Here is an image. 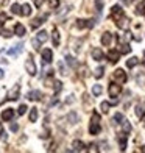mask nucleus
Masks as SVG:
<instances>
[{
  "label": "nucleus",
  "mask_w": 145,
  "mask_h": 153,
  "mask_svg": "<svg viewBox=\"0 0 145 153\" xmlns=\"http://www.w3.org/2000/svg\"><path fill=\"white\" fill-rule=\"evenodd\" d=\"M19 94H20V86L19 85H14L13 89L8 92V100H17L19 99Z\"/></svg>",
  "instance_id": "obj_4"
},
{
  "label": "nucleus",
  "mask_w": 145,
  "mask_h": 153,
  "mask_svg": "<svg viewBox=\"0 0 145 153\" xmlns=\"http://www.w3.org/2000/svg\"><path fill=\"white\" fill-rule=\"evenodd\" d=\"M45 19H47L45 14H44V16H41V17H38V19H34L33 22H31V27H33V28H38V27H41V25L44 24V20H45Z\"/></svg>",
  "instance_id": "obj_16"
},
{
  "label": "nucleus",
  "mask_w": 145,
  "mask_h": 153,
  "mask_svg": "<svg viewBox=\"0 0 145 153\" xmlns=\"http://www.w3.org/2000/svg\"><path fill=\"white\" fill-rule=\"evenodd\" d=\"M103 56H105V55H103V52L100 50V48H94V50H92V58L95 61H101Z\"/></svg>",
  "instance_id": "obj_17"
},
{
  "label": "nucleus",
  "mask_w": 145,
  "mask_h": 153,
  "mask_svg": "<svg viewBox=\"0 0 145 153\" xmlns=\"http://www.w3.org/2000/svg\"><path fill=\"white\" fill-rule=\"evenodd\" d=\"M22 48H24V44H17L14 48H10V50H8V55H10V56H16L17 53L22 52Z\"/></svg>",
  "instance_id": "obj_14"
},
{
  "label": "nucleus",
  "mask_w": 145,
  "mask_h": 153,
  "mask_svg": "<svg viewBox=\"0 0 145 153\" xmlns=\"http://www.w3.org/2000/svg\"><path fill=\"white\" fill-rule=\"evenodd\" d=\"M52 86H53V89H55V94H58L61 89H63V83H61V81H53Z\"/></svg>",
  "instance_id": "obj_28"
},
{
  "label": "nucleus",
  "mask_w": 145,
  "mask_h": 153,
  "mask_svg": "<svg viewBox=\"0 0 145 153\" xmlns=\"http://www.w3.org/2000/svg\"><path fill=\"white\" fill-rule=\"evenodd\" d=\"M101 92H103V88H101L100 85H94V88H92V94H94L95 97H98Z\"/></svg>",
  "instance_id": "obj_27"
},
{
  "label": "nucleus",
  "mask_w": 145,
  "mask_h": 153,
  "mask_svg": "<svg viewBox=\"0 0 145 153\" xmlns=\"http://www.w3.org/2000/svg\"><path fill=\"white\" fill-rule=\"evenodd\" d=\"M3 133V127H2V123H0V134Z\"/></svg>",
  "instance_id": "obj_46"
},
{
  "label": "nucleus",
  "mask_w": 145,
  "mask_h": 153,
  "mask_svg": "<svg viewBox=\"0 0 145 153\" xmlns=\"http://www.w3.org/2000/svg\"><path fill=\"white\" fill-rule=\"evenodd\" d=\"M120 92H122V88H120L119 83H111V85H109V95L111 97H117Z\"/></svg>",
  "instance_id": "obj_3"
},
{
  "label": "nucleus",
  "mask_w": 145,
  "mask_h": 153,
  "mask_svg": "<svg viewBox=\"0 0 145 153\" xmlns=\"http://www.w3.org/2000/svg\"><path fill=\"white\" fill-rule=\"evenodd\" d=\"M111 42H112V34L109 33V31L103 33V36H101V44L108 47V45H111Z\"/></svg>",
  "instance_id": "obj_10"
},
{
  "label": "nucleus",
  "mask_w": 145,
  "mask_h": 153,
  "mask_svg": "<svg viewBox=\"0 0 145 153\" xmlns=\"http://www.w3.org/2000/svg\"><path fill=\"white\" fill-rule=\"evenodd\" d=\"M111 16H112V19H114V20H117L119 17H122V16H123V10L120 8L119 5H114V6H112V10H111Z\"/></svg>",
  "instance_id": "obj_8"
},
{
  "label": "nucleus",
  "mask_w": 145,
  "mask_h": 153,
  "mask_svg": "<svg viewBox=\"0 0 145 153\" xmlns=\"http://www.w3.org/2000/svg\"><path fill=\"white\" fill-rule=\"evenodd\" d=\"M108 58H109V61H111V62H117V61H119V58H120V52L111 50V52L108 53Z\"/></svg>",
  "instance_id": "obj_15"
},
{
  "label": "nucleus",
  "mask_w": 145,
  "mask_h": 153,
  "mask_svg": "<svg viewBox=\"0 0 145 153\" xmlns=\"http://www.w3.org/2000/svg\"><path fill=\"white\" fill-rule=\"evenodd\" d=\"M100 108H101L103 113H108V111H109V103H108V102H101Z\"/></svg>",
  "instance_id": "obj_33"
},
{
  "label": "nucleus",
  "mask_w": 145,
  "mask_h": 153,
  "mask_svg": "<svg viewBox=\"0 0 145 153\" xmlns=\"http://www.w3.org/2000/svg\"><path fill=\"white\" fill-rule=\"evenodd\" d=\"M144 55H145V50H144Z\"/></svg>",
  "instance_id": "obj_47"
},
{
  "label": "nucleus",
  "mask_w": 145,
  "mask_h": 153,
  "mask_svg": "<svg viewBox=\"0 0 145 153\" xmlns=\"http://www.w3.org/2000/svg\"><path fill=\"white\" fill-rule=\"evenodd\" d=\"M48 3H50V6L55 10V8H56V6L59 5V0H48Z\"/></svg>",
  "instance_id": "obj_37"
},
{
  "label": "nucleus",
  "mask_w": 145,
  "mask_h": 153,
  "mask_svg": "<svg viewBox=\"0 0 145 153\" xmlns=\"http://www.w3.org/2000/svg\"><path fill=\"white\" fill-rule=\"evenodd\" d=\"M97 10L101 11V2H98V0H97Z\"/></svg>",
  "instance_id": "obj_43"
},
{
  "label": "nucleus",
  "mask_w": 145,
  "mask_h": 153,
  "mask_svg": "<svg viewBox=\"0 0 145 153\" xmlns=\"http://www.w3.org/2000/svg\"><path fill=\"white\" fill-rule=\"evenodd\" d=\"M33 3L36 5V8H41V6H42V3H44V0H33Z\"/></svg>",
  "instance_id": "obj_39"
},
{
  "label": "nucleus",
  "mask_w": 145,
  "mask_h": 153,
  "mask_svg": "<svg viewBox=\"0 0 145 153\" xmlns=\"http://www.w3.org/2000/svg\"><path fill=\"white\" fill-rule=\"evenodd\" d=\"M115 24H117V27L119 28H122V30H128V27H129V20L125 17V14H123L122 17H119L115 20Z\"/></svg>",
  "instance_id": "obj_6"
},
{
  "label": "nucleus",
  "mask_w": 145,
  "mask_h": 153,
  "mask_svg": "<svg viewBox=\"0 0 145 153\" xmlns=\"http://www.w3.org/2000/svg\"><path fill=\"white\" fill-rule=\"evenodd\" d=\"M17 128H19V127H17L16 123H13V125H11V130H13V131H17Z\"/></svg>",
  "instance_id": "obj_44"
},
{
  "label": "nucleus",
  "mask_w": 145,
  "mask_h": 153,
  "mask_svg": "<svg viewBox=\"0 0 145 153\" xmlns=\"http://www.w3.org/2000/svg\"><path fill=\"white\" fill-rule=\"evenodd\" d=\"M119 52L120 53H129L131 52V47H129V44H127V42H119Z\"/></svg>",
  "instance_id": "obj_19"
},
{
  "label": "nucleus",
  "mask_w": 145,
  "mask_h": 153,
  "mask_svg": "<svg viewBox=\"0 0 145 153\" xmlns=\"http://www.w3.org/2000/svg\"><path fill=\"white\" fill-rule=\"evenodd\" d=\"M139 64V58H136V56H133V58H129L128 61H127V67H134V66H137Z\"/></svg>",
  "instance_id": "obj_24"
},
{
  "label": "nucleus",
  "mask_w": 145,
  "mask_h": 153,
  "mask_svg": "<svg viewBox=\"0 0 145 153\" xmlns=\"http://www.w3.org/2000/svg\"><path fill=\"white\" fill-rule=\"evenodd\" d=\"M52 39H53V45H59V33L56 28L52 31Z\"/></svg>",
  "instance_id": "obj_22"
},
{
  "label": "nucleus",
  "mask_w": 145,
  "mask_h": 153,
  "mask_svg": "<svg viewBox=\"0 0 145 153\" xmlns=\"http://www.w3.org/2000/svg\"><path fill=\"white\" fill-rule=\"evenodd\" d=\"M2 34H3L5 38H10L11 36V31L10 30H2Z\"/></svg>",
  "instance_id": "obj_41"
},
{
  "label": "nucleus",
  "mask_w": 145,
  "mask_h": 153,
  "mask_svg": "<svg viewBox=\"0 0 145 153\" xmlns=\"http://www.w3.org/2000/svg\"><path fill=\"white\" fill-rule=\"evenodd\" d=\"M136 14H145V2H141L136 6Z\"/></svg>",
  "instance_id": "obj_26"
},
{
  "label": "nucleus",
  "mask_w": 145,
  "mask_h": 153,
  "mask_svg": "<svg viewBox=\"0 0 145 153\" xmlns=\"http://www.w3.org/2000/svg\"><path fill=\"white\" fill-rule=\"evenodd\" d=\"M27 109H28V108H27V105H25V103H22V105L19 106V114H20V116L25 114V113H27Z\"/></svg>",
  "instance_id": "obj_36"
},
{
  "label": "nucleus",
  "mask_w": 145,
  "mask_h": 153,
  "mask_svg": "<svg viewBox=\"0 0 145 153\" xmlns=\"http://www.w3.org/2000/svg\"><path fill=\"white\" fill-rule=\"evenodd\" d=\"M3 76H5V74H3V71H2V69H0V80H2Z\"/></svg>",
  "instance_id": "obj_45"
},
{
  "label": "nucleus",
  "mask_w": 145,
  "mask_h": 153,
  "mask_svg": "<svg viewBox=\"0 0 145 153\" xmlns=\"http://www.w3.org/2000/svg\"><path fill=\"white\" fill-rule=\"evenodd\" d=\"M114 80L119 83V85H123V83L128 80L127 72H123V69H117V71L114 72Z\"/></svg>",
  "instance_id": "obj_2"
},
{
  "label": "nucleus",
  "mask_w": 145,
  "mask_h": 153,
  "mask_svg": "<svg viewBox=\"0 0 145 153\" xmlns=\"http://www.w3.org/2000/svg\"><path fill=\"white\" fill-rule=\"evenodd\" d=\"M95 24H94V20H84V19H78L77 20V27L78 28H92Z\"/></svg>",
  "instance_id": "obj_5"
},
{
  "label": "nucleus",
  "mask_w": 145,
  "mask_h": 153,
  "mask_svg": "<svg viewBox=\"0 0 145 153\" xmlns=\"http://www.w3.org/2000/svg\"><path fill=\"white\" fill-rule=\"evenodd\" d=\"M52 61H53V52L48 50V48L42 50V62H44V64H47V62H52Z\"/></svg>",
  "instance_id": "obj_9"
},
{
  "label": "nucleus",
  "mask_w": 145,
  "mask_h": 153,
  "mask_svg": "<svg viewBox=\"0 0 145 153\" xmlns=\"http://www.w3.org/2000/svg\"><path fill=\"white\" fill-rule=\"evenodd\" d=\"M89 133L94 134V136L100 133V114L98 113H94L92 114L91 123H89Z\"/></svg>",
  "instance_id": "obj_1"
},
{
  "label": "nucleus",
  "mask_w": 145,
  "mask_h": 153,
  "mask_svg": "<svg viewBox=\"0 0 145 153\" xmlns=\"http://www.w3.org/2000/svg\"><path fill=\"white\" fill-rule=\"evenodd\" d=\"M69 119L72 120V123H75V122H77V119H78V117H77V114H75V113H70V114H69Z\"/></svg>",
  "instance_id": "obj_38"
},
{
  "label": "nucleus",
  "mask_w": 145,
  "mask_h": 153,
  "mask_svg": "<svg viewBox=\"0 0 145 153\" xmlns=\"http://www.w3.org/2000/svg\"><path fill=\"white\" fill-rule=\"evenodd\" d=\"M25 69H27V72H28L30 75H36V64L33 62L31 58H28L25 61Z\"/></svg>",
  "instance_id": "obj_7"
},
{
  "label": "nucleus",
  "mask_w": 145,
  "mask_h": 153,
  "mask_svg": "<svg viewBox=\"0 0 145 153\" xmlns=\"http://www.w3.org/2000/svg\"><path fill=\"white\" fill-rule=\"evenodd\" d=\"M38 119V109L36 108H33L31 109V113H30V122H34Z\"/></svg>",
  "instance_id": "obj_30"
},
{
  "label": "nucleus",
  "mask_w": 145,
  "mask_h": 153,
  "mask_svg": "<svg viewBox=\"0 0 145 153\" xmlns=\"http://www.w3.org/2000/svg\"><path fill=\"white\" fill-rule=\"evenodd\" d=\"M89 152H98V149H97V145H95V144H92V145H91V149H89Z\"/></svg>",
  "instance_id": "obj_42"
},
{
  "label": "nucleus",
  "mask_w": 145,
  "mask_h": 153,
  "mask_svg": "<svg viewBox=\"0 0 145 153\" xmlns=\"http://www.w3.org/2000/svg\"><path fill=\"white\" fill-rule=\"evenodd\" d=\"M123 134V133H122ZM119 142H120V150L123 152L127 149V134H123V136H119Z\"/></svg>",
  "instance_id": "obj_25"
},
{
  "label": "nucleus",
  "mask_w": 145,
  "mask_h": 153,
  "mask_svg": "<svg viewBox=\"0 0 145 153\" xmlns=\"http://www.w3.org/2000/svg\"><path fill=\"white\" fill-rule=\"evenodd\" d=\"M136 116L139 117V119H142L145 116V103H139V105L136 106Z\"/></svg>",
  "instance_id": "obj_13"
},
{
  "label": "nucleus",
  "mask_w": 145,
  "mask_h": 153,
  "mask_svg": "<svg viewBox=\"0 0 145 153\" xmlns=\"http://www.w3.org/2000/svg\"><path fill=\"white\" fill-rule=\"evenodd\" d=\"M13 116H14V111L10 108V109H5L3 113H2V119H3V120H11Z\"/></svg>",
  "instance_id": "obj_18"
},
{
  "label": "nucleus",
  "mask_w": 145,
  "mask_h": 153,
  "mask_svg": "<svg viewBox=\"0 0 145 153\" xmlns=\"http://www.w3.org/2000/svg\"><path fill=\"white\" fill-rule=\"evenodd\" d=\"M103 74H105V69H103V67H98V69H97V71H95V78H101V76H103Z\"/></svg>",
  "instance_id": "obj_32"
},
{
  "label": "nucleus",
  "mask_w": 145,
  "mask_h": 153,
  "mask_svg": "<svg viewBox=\"0 0 145 153\" xmlns=\"http://www.w3.org/2000/svg\"><path fill=\"white\" fill-rule=\"evenodd\" d=\"M11 13H14V14H20V6L14 3V5L11 6Z\"/></svg>",
  "instance_id": "obj_34"
},
{
  "label": "nucleus",
  "mask_w": 145,
  "mask_h": 153,
  "mask_svg": "<svg viewBox=\"0 0 145 153\" xmlns=\"http://www.w3.org/2000/svg\"><path fill=\"white\" fill-rule=\"evenodd\" d=\"M131 2H133V0H131Z\"/></svg>",
  "instance_id": "obj_48"
},
{
  "label": "nucleus",
  "mask_w": 145,
  "mask_h": 153,
  "mask_svg": "<svg viewBox=\"0 0 145 153\" xmlns=\"http://www.w3.org/2000/svg\"><path fill=\"white\" fill-rule=\"evenodd\" d=\"M41 91H31L28 92V100H41Z\"/></svg>",
  "instance_id": "obj_20"
},
{
  "label": "nucleus",
  "mask_w": 145,
  "mask_h": 153,
  "mask_svg": "<svg viewBox=\"0 0 145 153\" xmlns=\"http://www.w3.org/2000/svg\"><path fill=\"white\" fill-rule=\"evenodd\" d=\"M66 61H67V64L70 66V67H75V66H77V62H75V59L70 56V55H67V56H66Z\"/></svg>",
  "instance_id": "obj_31"
},
{
  "label": "nucleus",
  "mask_w": 145,
  "mask_h": 153,
  "mask_svg": "<svg viewBox=\"0 0 145 153\" xmlns=\"http://www.w3.org/2000/svg\"><path fill=\"white\" fill-rule=\"evenodd\" d=\"M36 39L39 41V42H45V41L48 39V34H47L45 31H39V33L36 34Z\"/></svg>",
  "instance_id": "obj_23"
},
{
  "label": "nucleus",
  "mask_w": 145,
  "mask_h": 153,
  "mask_svg": "<svg viewBox=\"0 0 145 153\" xmlns=\"http://www.w3.org/2000/svg\"><path fill=\"white\" fill-rule=\"evenodd\" d=\"M72 147H73V152H84L86 150V145L83 144L81 141H73Z\"/></svg>",
  "instance_id": "obj_12"
},
{
  "label": "nucleus",
  "mask_w": 145,
  "mask_h": 153,
  "mask_svg": "<svg viewBox=\"0 0 145 153\" xmlns=\"http://www.w3.org/2000/svg\"><path fill=\"white\" fill-rule=\"evenodd\" d=\"M120 123H122V127H123V131H125V133H129V131H131V125H129V122L123 119Z\"/></svg>",
  "instance_id": "obj_29"
},
{
  "label": "nucleus",
  "mask_w": 145,
  "mask_h": 153,
  "mask_svg": "<svg viewBox=\"0 0 145 153\" xmlns=\"http://www.w3.org/2000/svg\"><path fill=\"white\" fill-rule=\"evenodd\" d=\"M20 14H24V16H30L31 14V6L30 5H24V6H20Z\"/></svg>",
  "instance_id": "obj_21"
},
{
  "label": "nucleus",
  "mask_w": 145,
  "mask_h": 153,
  "mask_svg": "<svg viewBox=\"0 0 145 153\" xmlns=\"http://www.w3.org/2000/svg\"><path fill=\"white\" fill-rule=\"evenodd\" d=\"M31 42H33V45H34V48H36V50H38V48H39V44H41V42H39V41H38L36 38H34V39L31 41Z\"/></svg>",
  "instance_id": "obj_40"
},
{
  "label": "nucleus",
  "mask_w": 145,
  "mask_h": 153,
  "mask_svg": "<svg viewBox=\"0 0 145 153\" xmlns=\"http://www.w3.org/2000/svg\"><path fill=\"white\" fill-rule=\"evenodd\" d=\"M122 120H123V114H120V113H117V114L114 116V122H115V123H120Z\"/></svg>",
  "instance_id": "obj_35"
},
{
  "label": "nucleus",
  "mask_w": 145,
  "mask_h": 153,
  "mask_svg": "<svg viewBox=\"0 0 145 153\" xmlns=\"http://www.w3.org/2000/svg\"><path fill=\"white\" fill-rule=\"evenodd\" d=\"M25 31H27V30H25V27H24L22 24H16V27H14V33L17 34L19 38H24V36H25Z\"/></svg>",
  "instance_id": "obj_11"
}]
</instances>
